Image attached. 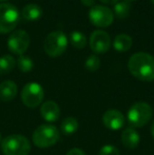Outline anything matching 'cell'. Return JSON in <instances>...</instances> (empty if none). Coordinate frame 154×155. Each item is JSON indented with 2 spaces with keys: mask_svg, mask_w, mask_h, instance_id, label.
<instances>
[{
  "mask_svg": "<svg viewBox=\"0 0 154 155\" xmlns=\"http://www.w3.org/2000/svg\"><path fill=\"white\" fill-rule=\"evenodd\" d=\"M111 47V38L107 32L96 30L90 36V48L95 54H103Z\"/></svg>",
  "mask_w": 154,
  "mask_h": 155,
  "instance_id": "obj_10",
  "label": "cell"
},
{
  "mask_svg": "<svg viewBox=\"0 0 154 155\" xmlns=\"http://www.w3.org/2000/svg\"><path fill=\"white\" fill-rule=\"evenodd\" d=\"M68 37L64 32L54 31L48 34L43 43V49L48 56L56 58L61 56L68 48Z\"/></svg>",
  "mask_w": 154,
  "mask_h": 155,
  "instance_id": "obj_5",
  "label": "cell"
},
{
  "mask_svg": "<svg viewBox=\"0 0 154 155\" xmlns=\"http://www.w3.org/2000/svg\"><path fill=\"white\" fill-rule=\"evenodd\" d=\"M1 151L4 155H29L31 143L25 135L12 134L2 139Z\"/></svg>",
  "mask_w": 154,
  "mask_h": 155,
  "instance_id": "obj_2",
  "label": "cell"
},
{
  "mask_svg": "<svg viewBox=\"0 0 154 155\" xmlns=\"http://www.w3.org/2000/svg\"><path fill=\"white\" fill-rule=\"evenodd\" d=\"M80 2L87 8H92L95 5V0H80Z\"/></svg>",
  "mask_w": 154,
  "mask_h": 155,
  "instance_id": "obj_25",
  "label": "cell"
},
{
  "mask_svg": "<svg viewBox=\"0 0 154 155\" xmlns=\"http://www.w3.org/2000/svg\"><path fill=\"white\" fill-rule=\"evenodd\" d=\"M16 65V60L11 55H3L0 57V74L5 75L13 71Z\"/></svg>",
  "mask_w": 154,
  "mask_h": 155,
  "instance_id": "obj_20",
  "label": "cell"
},
{
  "mask_svg": "<svg viewBox=\"0 0 154 155\" xmlns=\"http://www.w3.org/2000/svg\"><path fill=\"white\" fill-rule=\"evenodd\" d=\"M60 138V132L53 124H41L37 127L32 135L34 145L37 148H50L57 143Z\"/></svg>",
  "mask_w": 154,
  "mask_h": 155,
  "instance_id": "obj_3",
  "label": "cell"
},
{
  "mask_svg": "<svg viewBox=\"0 0 154 155\" xmlns=\"http://www.w3.org/2000/svg\"><path fill=\"white\" fill-rule=\"evenodd\" d=\"M0 139H1V134H0Z\"/></svg>",
  "mask_w": 154,
  "mask_h": 155,
  "instance_id": "obj_31",
  "label": "cell"
},
{
  "mask_svg": "<svg viewBox=\"0 0 154 155\" xmlns=\"http://www.w3.org/2000/svg\"><path fill=\"white\" fill-rule=\"evenodd\" d=\"M128 1H133V0H128Z\"/></svg>",
  "mask_w": 154,
  "mask_h": 155,
  "instance_id": "obj_29",
  "label": "cell"
},
{
  "mask_svg": "<svg viewBox=\"0 0 154 155\" xmlns=\"http://www.w3.org/2000/svg\"><path fill=\"white\" fill-rule=\"evenodd\" d=\"M41 117L48 123H55L60 117V108L57 102L53 100H47L40 107Z\"/></svg>",
  "mask_w": 154,
  "mask_h": 155,
  "instance_id": "obj_12",
  "label": "cell"
},
{
  "mask_svg": "<svg viewBox=\"0 0 154 155\" xmlns=\"http://www.w3.org/2000/svg\"><path fill=\"white\" fill-rule=\"evenodd\" d=\"M131 11V3L128 0H121L114 4V13L117 18L125 19L130 15Z\"/></svg>",
  "mask_w": 154,
  "mask_h": 155,
  "instance_id": "obj_18",
  "label": "cell"
},
{
  "mask_svg": "<svg viewBox=\"0 0 154 155\" xmlns=\"http://www.w3.org/2000/svg\"><path fill=\"white\" fill-rule=\"evenodd\" d=\"M0 1H5V0H0Z\"/></svg>",
  "mask_w": 154,
  "mask_h": 155,
  "instance_id": "obj_30",
  "label": "cell"
},
{
  "mask_svg": "<svg viewBox=\"0 0 154 155\" xmlns=\"http://www.w3.org/2000/svg\"><path fill=\"white\" fill-rule=\"evenodd\" d=\"M20 15L15 5L0 3V34H8L14 31L19 22Z\"/></svg>",
  "mask_w": 154,
  "mask_h": 155,
  "instance_id": "obj_6",
  "label": "cell"
},
{
  "mask_svg": "<svg viewBox=\"0 0 154 155\" xmlns=\"http://www.w3.org/2000/svg\"><path fill=\"white\" fill-rule=\"evenodd\" d=\"M99 1H101L103 3H106V4H115L119 0H99Z\"/></svg>",
  "mask_w": 154,
  "mask_h": 155,
  "instance_id": "obj_26",
  "label": "cell"
},
{
  "mask_svg": "<svg viewBox=\"0 0 154 155\" xmlns=\"http://www.w3.org/2000/svg\"><path fill=\"white\" fill-rule=\"evenodd\" d=\"M30 47V35L25 30H17L10 35L8 48L12 53L21 56Z\"/></svg>",
  "mask_w": 154,
  "mask_h": 155,
  "instance_id": "obj_9",
  "label": "cell"
},
{
  "mask_svg": "<svg viewBox=\"0 0 154 155\" xmlns=\"http://www.w3.org/2000/svg\"><path fill=\"white\" fill-rule=\"evenodd\" d=\"M18 88L12 80H4L0 84V100L8 102L13 100L17 95Z\"/></svg>",
  "mask_w": 154,
  "mask_h": 155,
  "instance_id": "obj_14",
  "label": "cell"
},
{
  "mask_svg": "<svg viewBox=\"0 0 154 155\" xmlns=\"http://www.w3.org/2000/svg\"><path fill=\"white\" fill-rule=\"evenodd\" d=\"M150 131H151V135H152V137L154 138V120L152 121V124H151Z\"/></svg>",
  "mask_w": 154,
  "mask_h": 155,
  "instance_id": "obj_27",
  "label": "cell"
},
{
  "mask_svg": "<svg viewBox=\"0 0 154 155\" xmlns=\"http://www.w3.org/2000/svg\"><path fill=\"white\" fill-rule=\"evenodd\" d=\"M70 42L75 49L81 50L84 49V47L88 43V39H87V36L80 31H73L70 34Z\"/></svg>",
  "mask_w": 154,
  "mask_h": 155,
  "instance_id": "obj_19",
  "label": "cell"
},
{
  "mask_svg": "<svg viewBox=\"0 0 154 155\" xmlns=\"http://www.w3.org/2000/svg\"><path fill=\"white\" fill-rule=\"evenodd\" d=\"M79 123L75 117L69 116L66 117L64 120L61 121L60 124V131L64 133V135H72L78 130Z\"/></svg>",
  "mask_w": 154,
  "mask_h": 155,
  "instance_id": "obj_17",
  "label": "cell"
},
{
  "mask_svg": "<svg viewBox=\"0 0 154 155\" xmlns=\"http://www.w3.org/2000/svg\"><path fill=\"white\" fill-rule=\"evenodd\" d=\"M44 98V90L37 82H29L22 88L21 100L28 108H37L42 104Z\"/></svg>",
  "mask_w": 154,
  "mask_h": 155,
  "instance_id": "obj_7",
  "label": "cell"
},
{
  "mask_svg": "<svg viewBox=\"0 0 154 155\" xmlns=\"http://www.w3.org/2000/svg\"><path fill=\"white\" fill-rule=\"evenodd\" d=\"M151 2H152V3L154 4V0H151Z\"/></svg>",
  "mask_w": 154,
  "mask_h": 155,
  "instance_id": "obj_28",
  "label": "cell"
},
{
  "mask_svg": "<svg viewBox=\"0 0 154 155\" xmlns=\"http://www.w3.org/2000/svg\"><path fill=\"white\" fill-rule=\"evenodd\" d=\"M121 143L125 148L130 150L136 149L140 143V135L133 127H128L121 133Z\"/></svg>",
  "mask_w": 154,
  "mask_h": 155,
  "instance_id": "obj_13",
  "label": "cell"
},
{
  "mask_svg": "<svg viewBox=\"0 0 154 155\" xmlns=\"http://www.w3.org/2000/svg\"><path fill=\"white\" fill-rule=\"evenodd\" d=\"M89 19L91 23L98 28H108L113 23L114 14L113 11L110 10L108 6L101 4H95L90 8Z\"/></svg>",
  "mask_w": 154,
  "mask_h": 155,
  "instance_id": "obj_8",
  "label": "cell"
},
{
  "mask_svg": "<svg viewBox=\"0 0 154 155\" xmlns=\"http://www.w3.org/2000/svg\"><path fill=\"white\" fill-rule=\"evenodd\" d=\"M129 72L140 81L154 80V57L145 52H138L130 57L128 61Z\"/></svg>",
  "mask_w": 154,
  "mask_h": 155,
  "instance_id": "obj_1",
  "label": "cell"
},
{
  "mask_svg": "<svg viewBox=\"0 0 154 155\" xmlns=\"http://www.w3.org/2000/svg\"><path fill=\"white\" fill-rule=\"evenodd\" d=\"M98 155H119V150L113 145H105L100 148Z\"/></svg>",
  "mask_w": 154,
  "mask_h": 155,
  "instance_id": "obj_23",
  "label": "cell"
},
{
  "mask_svg": "<svg viewBox=\"0 0 154 155\" xmlns=\"http://www.w3.org/2000/svg\"><path fill=\"white\" fill-rule=\"evenodd\" d=\"M17 67L23 73H28V72H31L34 68V62L29 56L21 55L19 56V58L17 59Z\"/></svg>",
  "mask_w": 154,
  "mask_h": 155,
  "instance_id": "obj_21",
  "label": "cell"
},
{
  "mask_svg": "<svg viewBox=\"0 0 154 155\" xmlns=\"http://www.w3.org/2000/svg\"><path fill=\"white\" fill-rule=\"evenodd\" d=\"M153 109L148 102L137 101L130 107L127 118L133 128H142L152 119Z\"/></svg>",
  "mask_w": 154,
  "mask_h": 155,
  "instance_id": "obj_4",
  "label": "cell"
},
{
  "mask_svg": "<svg viewBox=\"0 0 154 155\" xmlns=\"http://www.w3.org/2000/svg\"><path fill=\"white\" fill-rule=\"evenodd\" d=\"M99 67H100V59H99V57L96 55V54L90 55L86 59V62H84V68H86L88 71L95 72V71H97V70L99 69Z\"/></svg>",
  "mask_w": 154,
  "mask_h": 155,
  "instance_id": "obj_22",
  "label": "cell"
},
{
  "mask_svg": "<svg viewBox=\"0 0 154 155\" xmlns=\"http://www.w3.org/2000/svg\"><path fill=\"white\" fill-rule=\"evenodd\" d=\"M103 124L107 129L111 131H117L125 124V116L120 111L116 109H110L103 115Z\"/></svg>",
  "mask_w": 154,
  "mask_h": 155,
  "instance_id": "obj_11",
  "label": "cell"
},
{
  "mask_svg": "<svg viewBox=\"0 0 154 155\" xmlns=\"http://www.w3.org/2000/svg\"><path fill=\"white\" fill-rule=\"evenodd\" d=\"M21 16L23 19L28 21H35L38 20L41 16H42V8L35 3H30L27 4L25 8H22L21 12Z\"/></svg>",
  "mask_w": 154,
  "mask_h": 155,
  "instance_id": "obj_15",
  "label": "cell"
},
{
  "mask_svg": "<svg viewBox=\"0 0 154 155\" xmlns=\"http://www.w3.org/2000/svg\"><path fill=\"white\" fill-rule=\"evenodd\" d=\"M66 155H87V154L84 150L79 149V148H73V149L69 150Z\"/></svg>",
  "mask_w": 154,
  "mask_h": 155,
  "instance_id": "obj_24",
  "label": "cell"
},
{
  "mask_svg": "<svg viewBox=\"0 0 154 155\" xmlns=\"http://www.w3.org/2000/svg\"><path fill=\"white\" fill-rule=\"evenodd\" d=\"M113 47L117 52H128L132 47V38L127 34H118L114 38Z\"/></svg>",
  "mask_w": 154,
  "mask_h": 155,
  "instance_id": "obj_16",
  "label": "cell"
}]
</instances>
